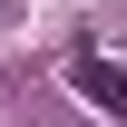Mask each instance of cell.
Here are the masks:
<instances>
[{
    "label": "cell",
    "mask_w": 127,
    "mask_h": 127,
    "mask_svg": "<svg viewBox=\"0 0 127 127\" xmlns=\"http://www.w3.org/2000/svg\"><path fill=\"white\" fill-rule=\"evenodd\" d=\"M68 88H78L88 108H108V117H127V59H78V68H68Z\"/></svg>",
    "instance_id": "cell-1"
}]
</instances>
